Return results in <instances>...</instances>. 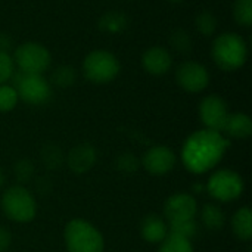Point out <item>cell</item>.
<instances>
[{"mask_svg": "<svg viewBox=\"0 0 252 252\" xmlns=\"http://www.w3.org/2000/svg\"><path fill=\"white\" fill-rule=\"evenodd\" d=\"M227 148L229 140L221 133L202 128L186 139L182 148V159L190 173L204 174L221 161Z\"/></svg>", "mask_w": 252, "mask_h": 252, "instance_id": "1", "label": "cell"}, {"mask_svg": "<svg viewBox=\"0 0 252 252\" xmlns=\"http://www.w3.org/2000/svg\"><path fill=\"white\" fill-rule=\"evenodd\" d=\"M211 56L216 65L223 71H236L244 66L248 58L245 40L236 32L220 34L211 49Z\"/></svg>", "mask_w": 252, "mask_h": 252, "instance_id": "2", "label": "cell"}, {"mask_svg": "<svg viewBox=\"0 0 252 252\" xmlns=\"http://www.w3.org/2000/svg\"><path fill=\"white\" fill-rule=\"evenodd\" d=\"M68 252H103L105 241L100 232L86 220H71L63 232Z\"/></svg>", "mask_w": 252, "mask_h": 252, "instance_id": "3", "label": "cell"}, {"mask_svg": "<svg viewBox=\"0 0 252 252\" xmlns=\"http://www.w3.org/2000/svg\"><path fill=\"white\" fill-rule=\"evenodd\" d=\"M1 208L9 220L16 223H28L37 214L34 196L21 185L9 188L1 196Z\"/></svg>", "mask_w": 252, "mask_h": 252, "instance_id": "4", "label": "cell"}, {"mask_svg": "<svg viewBox=\"0 0 252 252\" xmlns=\"http://www.w3.org/2000/svg\"><path fill=\"white\" fill-rule=\"evenodd\" d=\"M84 77L94 84H106L120 72L117 56L108 50H93L83 61Z\"/></svg>", "mask_w": 252, "mask_h": 252, "instance_id": "5", "label": "cell"}, {"mask_svg": "<svg viewBox=\"0 0 252 252\" xmlns=\"http://www.w3.org/2000/svg\"><path fill=\"white\" fill-rule=\"evenodd\" d=\"M13 87L18 97L30 105H43L49 102L52 96V89L49 81L41 74H30L18 71L12 77Z\"/></svg>", "mask_w": 252, "mask_h": 252, "instance_id": "6", "label": "cell"}, {"mask_svg": "<svg viewBox=\"0 0 252 252\" xmlns=\"http://www.w3.org/2000/svg\"><path fill=\"white\" fill-rule=\"evenodd\" d=\"M244 179L233 170L216 171L208 183V193L220 202H232L244 193Z\"/></svg>", "mask_w": 252, "mask_h": 252, "instance_id": "7", "label": "cell"}, {"mask_svg": "<svg viewBox=\"0 0 252 252\" xmlns=\"http://www.w3.org/2000/svg\"><path fill=\"white\" fill-rule=\"evenodd\" d=\"M13 62L22 72L43 74L50 65V53L43 44L28 41L16 47Z\"/></svg>", "mask_w": 252, "mask_h": 252, "instance_id": "8", "label": "cell"}, {"mask_svg": "<svg viewBox=\"0 0 252 252\" xmlns=\"http://www.w3.org/2000/svg\"><path fill=\"white\" fill-rule=\"evenodd\" d=\"M176 81L183 90L189 93H199L208 87L210 72L202 63L195 61H186L177 66Z\"/></svg>", "mask_w": 252, "mask_h": 252, "instance_id": "9", "label": "cell"}, {"mask_svg": "<svg viewBox=\"0 0 252 252\" xmlns=\"http://www.w3.org/2000/svg\"><path fill=\"white\" fill-rule=\"evenodd\" d=\"M199 117L205 128L223 133L226 121L229 118L227 103L220 96H207L199 105Z\"/></svg>", "mask_w": 252, "mask_h": 252, "instance_id": "10", "label": "cell"}, {"mask_svg": "<svg viewBox=\"0 0 252 252\" xmlns=\"http://www.w3.org/2000/svg\"><path fill=\"white\" fill-rule=\"evenodd\" d=\"M176 162L177 158L174 152L164 145L152 146L140 159V165H143V168L154 176L168 174L176 167Z\"/></svg>", "mask_w": 252, "mask_h": 252, "instance_id": "11", "label": "cell"}, {"mask_svg": "<svg viewBox=\"0 0 252 252\" xmlns=\"http://www.w3.org/2000/svg\"><path fill=\"white\" fill-rule=\"evenodd\" d=\"M198 213L196 199L189 193H176L164 205V214L170 223L193 220Z\"/></svg>", "mask_w": 252, "mask_h": 252, "instance_id": "12", "label": "cell"}, {"mask_svg": "<svg viewBox=\"0 0 252 252\" xmlns=\"http://www.w3.org/2000/svg\"><path fill=\"white\" fill-rule=\"evenodd\" d=\"M173 58L165 47L154 46L142 55V66L152 75H164L170 71Z\"/></svg>", "mask_w": 252, "mask_h": 252, "instance_id": "13", "label": "cell"}, {"mask_svg": "<svg viewBox=\"0 0 252 252\" xmlns=\"http://www.w3.org/2000/svg\"><path fill=\"white\" fill-rule=\"evenodd\" d=\"M96 162V149L89 143H81L74 146L66 155V164L71 171L77 174H84L92 170Z\"/></svg>", "mask_w": 252, "mask_h": 252, "instance_id": "14", "label": "cell"}, {"mask_svg": "<svg viewBox=\"0 0 252 252\" xmlns=\"http://www.w3.org/2000/svg\"><path fill=\"white\" fill-rule=\"evenodd\" d=\"M140 235L149 244H161L168 236V226L159 216L151 214L142 220Z\"/></svg>", "mask_w": 252, "mask_h": 252, "instance_id": "15", "label": "cell"}, {"mask_svg": "<svg viewBox=\"0 0 252 252\" xmlns=\"http://www.w3.org/2000/svg\"><path fill=\"white\" fill-rule=\"evenodd\" d=\"M223 133H226L229 137L233 139H248L252 134L251 118L242 112L229 114Z\"/></svg>", "mask_w": 252, "mask_h": 252, "instance_id": "16", "label": "cell"}, {"mask_svg": "<svg viewBox=\"0 0 252 252\" xmlns=\"http://www.w3.org/2000/svg\"><path fill=\"white\" fill-rule=\"evenodd\" d=\"M233 233L239 241H250L252 238V213L248 207L238 210L232 219Z\"/></svg>", "mask_w": 252, "mask_h": 252, "instance_id": "17", "label": "cell"}, {"mask_svg": "<svg viewBox=\"0 0 252 252\" xmlns=\"http://www.w3.org/2000/svg\"><path fill=\"white\" fill-rule=\"evenodd\" d=\"M201 221L202 224L211 230V232H219L224 227L226 224V216L223 210L216 205V204H207L202 211H201Z\"/></svg>", "mask_w": 252, "mask_h": 252, "instance_id": "18", "label": "cell"}, {"mask_svg": "<svg viewBox=\"0 0 252 252\" xmlns=\"http://www.w3.org/2000/svg\"><path fill=\"white\" fill-rule=\"evenodd\" d=\"M199 232V226L196 223V220H185V221H176V223H170L168 226V233L185 238L188 241H192Z\"/></svg>", "mask_w": 252, "mask_h": 252, "instance_id": "19", "label": "cell"}, {"mask_svg": "<svg viewBox=\"0 0 252 252\" xmlns=\"http://www.w3.org/2000/svg\"><path fill=\"white\" fill-rule=\"evenodd\" d=\"M99 27L105 32H120L127 27V18L120 12H109L100 19Z\"/></svg>", "mask_w": 252, "mask_h": 252, "instance_id": "20", "label": "cell"}, {"mask_svg": "<svg viewBox=\"0 0 252 252\" xmlns=\"http://www.w3.org/2000/svg\"><path fill=\"white\" fill-rule=\"evenodd\" d=\"M158 252H193V247L190 241L168 233V236L161 242V248Z\"/></svg>", "mask_w": 252, "mask_h": 252, "instance_id": "21", "label": "cell"}, {"mask_svg": "<svg viewBox=\"0 0 252 252\" xmlns=\"http://www.w3.org/2000/svg\"><path fill=\"white\" fill-rule=\"evenodd\" d=\"M41 159L49 170H58L65 161L62 151L56 145H46L41 149Z\"/></svg>", "mask_w": 252, "mask_h": 252, "instance_id": "22", "label": "cell"}, {"mask_svg": "<svg viewBox=\"0 0 252 252\" xmlns=\"http://www.w3.org/2000/svg\"><path fill=\"white\" fill-rule=\"evenodd\" d=\"M233 16L242 27L252 25V0H236L233 6Z\"/></svg>", "mask_w": 252, "mask_h": 252, "instance_id": "23", "label": "cell"}, {"mask_svg": "<svg viewBox=\"0 0 252 252\" xmlns=\"http://www.w3.org/2000/svg\"><path fill=\"white\" fill-rule=\"evenodd\" d=\"M170 43H171V47L177 50L179 53H189L193 47L189 32L182 28H177L176 31H173V34L170 35Z\"/></svg>", "mask_w": 252, "mask_h": 252, "instance_id": "24", "label": "cell"}, {"mask_svg": "<svg viewBox=\"0 0 252 252\" xmlns=\"http://www.w3.org/2000/svg\"><path fill=\"white\" fill-rule=\"evenodd\" d=\"M77 80V72L72 66L69 65H62L58 66L52 75V81L58 86V87H69L75 83Z\"/></svg>", "mask_w": 252, "mask_h": 252, "instance_id": "25", "label": "cell"}, {"mask_svg": "<svg viewBox=\"0 0 252 252\" xmlns=\"http://www.w3.org/2000/svg\"><path fill=\"white\" fill-rule=\"evenodd\" d=\"M196 30L205 35V37H210L216 32L217 30V18L208 12V10H202L198 16H196Z\"/></svg>", "mask_w": 252, "mask_h": 252, "instance_id": "26", "label": "cell"}, {"mask_svg": "<svg viewBox=\"0 0 252 252\" xmlns=\"http://www.w3.org/2000/svg\"><path fill=\"white\" fill-rule=\"evenodd\" d=\"M19 97L13 86L9 84H0V112H9L12 111Z\"/></svg>", "mask_w": 252, "mask_h": 252, "instance_id": "27", "label": "cell"}, {"mask_svg": "<svg viewBox=\"0 0 252 252\" xmlns=\"http://www.w3.org/2000/svg\"><path fill=\"white\" fill-rule=\"evenodd\" d=\"M15 74L13 58L7 52H0V84H6Z\"/></svg>", "mask_w": 252, "mask_h": 252, "instance_id": "28", "label": "cell"}, {"mask_svg": "<svg viewBox=\"0 0 252 252\" xmlns=\"http://www.w3.org/2000/svg\"><path fill=\"white\" fill-rule=\"evenodd\" d=\"M13 171H15V177L19 180V183H27V182L32 180L35 168L30 159H21L15 164Z\"/></svg>", "mask_w": 252, "mask_h": 252, "instance_id": "29", "label": "cell"}, {"mask_svg": "<svg viewBox=\"0 0 252 252\" xmlns=\"http://www.w3.org/2000/svg\"><path fill=\"white\" fill-rule=\"evenodd\" d=\"M140 167V161L133 154H123L117 158V168L123 173H136Z\"/></svg>", "mask_w": 252, "mask_h": 252, "instance_id": "30", "label": "cell"}, {"mask_svg": "<svg viewBox=\"0 0 252 252\" xmlns=\"http://www.w3.org/2000/svg\"><path fill=\"white\" fill-rule=\"evenodd\" d=\"M12 244V236L9 233V230L3 226H0V252H6L9 250Z\"/></svg>", "mask_w": 252, "mask_h": 252, "instance_id": "31", "label": "cell"}, {"mask_svg": "<svg viewBox=\"0 0 252 252\" xmlns=\"http://www.w3.org/2000/svg\"><path fill=\"white\" fill-rule=\"evenodd\" d=\"M10 37L7 34L0 32V52H7L10 47Z\"/></svg>", "mask_w": 252, "mask_h": 252, "instance_id": "32", "label": "cell"}, {"mask_svg": "<svg viewBox=\"0 0 252 252\" xmlns=\"http://www.w3.org/2000/svg\"><path fill=\"white\" fill-rule=\"evenodd\" d=\"M4 185V174H3V171L0 170V188Z\"/></svg>", "mask_w": 252, "mask_h": 252, "instance_id": "33", "label": "cell"}, {"mask_svg": "<svg viewBox=\"0 0 252 252\" xmlns=\"http://www.w3.org/2000/svg\"><path fill=\"white\" fill-rule=\"evenodd\" d=\"M168 1H171V3H182V1H185V0H168Z\"/></svg>", "mask_w": 252, "mask_h": 252, "instance_id": "34", "label": "cell"}]
</instances>
